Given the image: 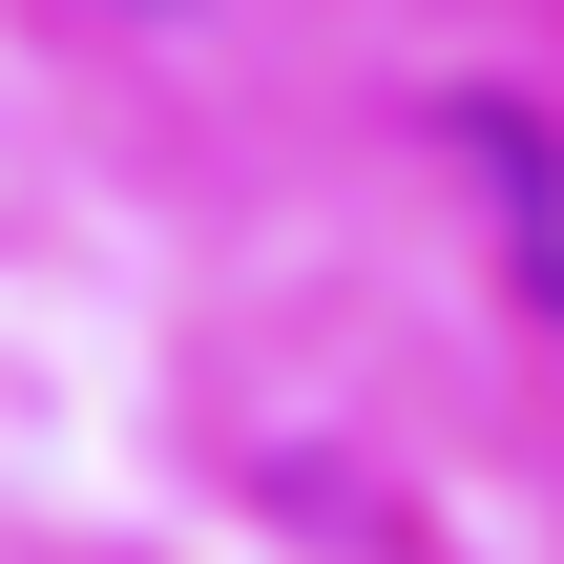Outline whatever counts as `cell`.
<instances>
[{"instance_id": "obj_2", "label": "cell", "mask_w": 564, "mask_h": 564, "mask_svg": "<svg viewBox=\"0 0 564 564\" xmlns=\"http://www.w3.org/2000/svg\"><path fill=\"white\" fill-rule=\"evenodd\" d=\"M105 21H209V0H105Z\"/></svg>"}, {"instance_id": "obj_1", "label": "cell", "mask_w": 564, "mask_h": 564, "mask_svg": "<svg viewBox=\"0 0 564 564\" xmlns=\"http://www.w3.org/2000/svg\"><path fill=\"white\" fill-rule=\"evenodd\" d=\"M440 147H460V188H481V251L523 272V314L564 335V105H523V84H460V105H440Z\"/></svg>"}]
</instances>
